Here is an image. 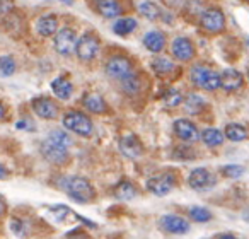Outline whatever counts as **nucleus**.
Masks as SVG:
<instances>
[{"label":"nucleus","instance_id":"f257e3e1","mask_svg":"<svg viewBox=\"0 0 249 239\" xmlns=\"http://www.w3.org/2000/svg\"><path fill=\"white\" fill-rule=\"evenodd\" d=\"M65 191L77 203H90L96 200V190L89 183V180L80 176H70L65 180Z\"/></svg>","mask_w":249,"mask_h":239},{"label":"nucleus","instance_id":"f03ea898","mask_svg":"<svg viewBox=\"0 0 249 239\" xmlns=\"http://www.w3.org/2000/svg\"><path fill=\"white\" fill-rule=\"evenodd\" d=\"M63 127L70 132H73L75 135L80 137H90L94 132L92 120L89 118V114H86L84 111L79 110H70L63 116Z\"/></svg>","mask_w":249,"mask_h":239},{"label":"nucleus","instance_id":"7ed1b4c3","mask_svg":"<svg viewBox=\"0 0 249 239\" xmlns=\"http://www.w3.org/2000/svg\"><path fill=\"white\" fill-rule=\"evenodd\" d=\"M190 77H191V82L203 91L213 92V91L220 89V74H217L210 67L195 65L190 72Z\"/></svg>","mask_w":249,"mask_h":239},{"label":"nucleus","instance_id":"20e7f679","mask_svg":"<svg viewBox=\"0 0 249 239\" xmlns=\"http://www.w3.org/2000/svg\"><path fill=\"white\" fill-rule=\"evenodd\" d=\"M101 50V39L94 33H84L79 39H77L75 53L82 62H90L99 55Z\"/></svg>","mask_w":249,"mask_h":239},{"label":"nucleus","instance_id":"39448f33","mask_svg":"<svg viewBox=\"0 0 249 239\" xmlns=\"http://www.w3.org/2000/svg\"><path fill=\"white\" fill-rule=\"evenodd\" d=\"M176 184H178L176 174L171 173V171H166V173H159L150 176L147 180V190L150 193L157 195V197H166V195H169L174 190Z\"/></svg>","mask_w":249,"mask_h":239},{"label":"nucleus","instance_id":"423d86ee","mask_svg":"<svg viewBox=\"0 0 249 239\" xmlns=\"http://www.w3.org/2000/svg\"><path fill=\"white\" fill-rule=\"evenodd\" d=\"M104 70H106V74L111 79L121 80V79H124V77H128L130 74L135 72V65H133V62L128 56L113 55L104 63Z\"/></svg>","mask_w":249,"mask_h":239},{"label":"nucleus","instance_id":"0eeeda50","mask_svg":"<svg viewBox=\"0 0 249 239\" xmlns=\"http://www.w3.org/2000/svg\"><path fill=\"white\" fill-rule=\"evenodd\" d=\"M200 26L208 35H218L225 29V14L218 7H208L201 12Z\"/></svg>","mask_w":249,"mask_h":239},{"label":"nucleus","instance_id":"6e6552de","mask_svg":"<svg viewBox=\"0 0 249 239\" xmlns=\"http://www.w3.org/2000/svg\"><path fill=\"white\" fill-rule=\"evenodd\" d=\"M53 46L55 52L62 56H70L75 52L77 46V35L72 28H60L53 36Z\"/></svg>","mask_w":249,"mask_h":239},{"label":"nucleus","instance_id":"1a4fd4ad","mask_svg":"<svg viewBox=\"0 0 249 239\" xmlns=\"http://www.w3.org/2000/svg\"><path fill=\"white\" fill-rule=\"evenodd\" d=\"M39 149H41V156L45 157L50 164H53V166H63V164H67L70 159L69 149L60 146V144H55L50 139L43 140Z\"/></svg>","mask_w":249,"mask_h":239},{"label":"nucleus","instance_id":"9d476101","mask_svg":"<svg viewBox=\"0 0 249 239\" xmlns=\"http://www.w3.org/2000/svg\"><path fill=\"white\" fill-rule=\"evenodd\" d=\"M31 108L39 118H43V120H55L60 114L58 103L53 101L52 97H46V96L35 97V99L31 101Z\"/></svg>","mask_w":249,"mask_h":239},{"label":"nucleus","instance_id":"9b49d317","mask_svg":"<svg viewBox=\"0 0 249 239\" xmlns=\"http://www.w3.org/2000/svg\"><path fill=\"white\" fill-rule=\"evenodd\" d=\"M171 53L176 60L179 62H190L196 56V48H195L193 41L190 38L179 36L171 43Z\"/></svg>","mask_w":249,"mask_h":239},{"label":"nucleus","instance_id":"f8f14e48","mask_svg":"<svg viewBox=\"0 0 249 239\" xmlns=\"http://www.w3.org/2000/svg\"><path fill=\"white\" fill-rule=\"evenodd\" d=\"M173 129H174L176 137L183 140V142L195 144L201 139V133L198 132L196 125H195L193 122H190V120H186V118H179V120H176L174 125H173Z\"/></svg>","mask_w":249,"mask_h":239},{"label":"nucleus","instance_id":"ddd939ff","mask_svg":"<svg viewBox=\"0 0 249 239\" xmlns=\"http://www.w3.org/2000/svg\"><path fill=\"white\" fill-rule=\"evenodd\" d=\"M215 183H217L215 176L208 169H205V167H196V169L191 171L190 176H188V184H190L193 190H198V191L210 190Z\"/></svg>","mask_w":249,"mask_h":239},{"label":"nucleus","instance_id":"4468645a","mask_svg":"<svg viewBox=\"0 0 249 239\" xmlns=\"http://www.w3.org/2000/svg\"><path fill=\"white\" fill-rule=\"evenodd\" d=\"M159 227L162 229L164 232H167V234L181 236V234H186V232L190 231V222L184 221V219L179 217V215L167 214V215H162V217H160Z\"/></svg>","mask_w":249,"mask_h":239},{"label":"nucleus","instance_id":"2eb2a0df","mask_svg":"<svg viewBox=\"0 0 249 239\" xmlns=\"http://www.w3.org/2000/svg\"><path fill=\"white\" fill-rule=\"evenodd\" d=\"M120 152L123 154L126 159H139V157L143 156V144L142 140L139 139L137 135H126L120 139Z\"/></svg>","mask_w":249,"mask_h":239},{"label":"nucleus","instance_id":"dca6fc26","mask_svg":"<svg viewBox=\"0 0 249 239\" xmlns=\"http://www.w3.org/2000/svg\"><path fill=\"white\" fill-rule=\"evenodd\" d=\"M244 84V77H242L241 72L234 69H225L224 72L220 74V87L227 92H235L239 91Z\"/></svg>","mask_w":249,"mask_h":239},{"label":"nucleus","instance_id":"f3484780","mask_svg":"<svg viewBox=\"0 0 249 239\" xmlns=\"http://www.w3.org/2000/svg\"><path fill=\"white\" fill-rule=\"evenodd\" d=\"M58 18L55 14H46L41 16L36 22V31L43 38H50V36H55V33L58 31Z\"/></svg>","mask_w":249,"mask_h":239},{"label":"nucleus","instance_id":"a211bd4d","mask_svg":"<svg viewBox=\"0 0 249 239\" xmlns=\"http://www.w3.org/2000/svg\"><path fill=\"white\" fill-rule=\"evenodd\" d=\"M96 11L99 12L103 18L113 19L121 16L123 12V5L120 0H96Z\"/></svg>","mask_w":249,"mask_h":239},{"label":"nucleus","instance_id":"6ab92c4d","mask_svg":"<svg viewBox=\"0 0 249 239\" xmlns=\"http://www.w3.org/2000/svg\"><path fill=\"white\" fill-rule=\"evenodd\" d=\"M82 104L89 113H94V114H104L109 111V106H107V103L103 99V96L96 92L86 94Z\"/></svg>","mask_w":249,"mask_h":239},{"label":"nucleus","instance_id":"aec40b11","mask_svg":"<svg viewBox=\"0 0 249 239\" xmlns=\"http://www.w3.org/2000/svg\"><path fill=\"white\" fill-rule=\"evenodd\" d=\"M166 35L160 31H150L143 36V46L152 53H160L166 48Z\"/></svg>","mask_w":249,"mask_h":239},{"label":"nucleus","instance_id":"412c9836","mask_svg":"<svg viewBox=\"0 0 249 239\" xmlns=\"http://www.w3.org/2000/svg\"><path fill=\"white\" fill-rule=\"evenodd\" d=\"M137 11H139L140 16H143L149 21H157V19L162 18V9L152 0H139L137 2Z\"/></svg>","mask_w":249,"mask_h":239},{"label":"nucleus","instance_id":"4be33fe9","mask_svg":"<svg viewBox=\"0 0 249 239\" xmlns=\"http://www.w3.org/2000/svg\"><path fill=\"white\" fill-rule=\"evenodd\" d=\"M52 91L58 99L67 101V99H70L73 94V84L63 75L56 77V79H53V82H52Z\"/></svg>","mask_w":249,"mask_h":239},{"label":"nucleus","instance_id":"5701e85b","mask_svg":"<svg viewBox=\"0 0 249 239\" xmlns=\"http://www.w3.org/2000/svg\"><path fill=\"white\" fill-rule=\"evenodd\" d=\"M137 188L133 186L130 181H126V180H123V181H120V183L116 184V186L113 188V195H114V198H118V200H121V202H130V200H133V198L137 197Z\"/></svg>","mask_w":249,"mask_h":239},{"label":"nucleus","instance_id":"b1692460","mask_svg":"<svg viewBox=\"0 0 249 239\" xmlns=\"http://www.w3.org/2000/svg\"><path fill=\"white\" fill-rule=\"evenodd\" d=\"M150 67H152L154 74L159 77H166V75H169V74H173L174 70H178L173 60L166 58V56H156V58L152 60V63H150Z\"/></svg>","mask_w":249,"mask_h":239},{"label":"nucleus","instance_id":"393cba45","mask_svg":"<svg viewBox=\"0 0 249 239\" xmlns=\"http://www.w3.org/2000/svg\"><path fill=\"white\" fill-rule=\"evenodd\" d=\"M224 135H225V139H229L231 142H244V140H248L249 132H248V129H244V127L239 125V123H229V125L225 127Z\"/></svg>","mask_w":249,"mask_h":239},{"label":"nucleus","instance_id":"a878e982","mask_svg":"<svg viewBox=\"0 0 249 239\" xmlns=\"http://www.w3.org/2000/svg\"><path fill=\"white\" fill-rule=\"evenodd\" d=\"M120 86H121V89H123V92L130 94V96H135V94H139L140 89H142V80H140L139 74L133 72V74H130L128 77L121 79Z\"/></svg>","mask_w":249,"mask_h":239},{"label":"nucleus","instance_id":"bb28decb","mask_svg":"<svg viewBox=\"0 0 249 239\" xmlns=\"http://www.w3.org/2000/svg\"><path fill=\"white\" fill-rule=\"evenodd\" d=\"M200 140H203V144L207 147L213 149V147H220L225 139H224V133L218 129H205L203 132H201Z\"/></svg>","mask_w":249,"mask_h":239},{"label":"nucleus","instance_id":"cd10ccee","mask_svg":"<svg viewBox=\"0 0 249 239\" xmlns=\"http://www.w3.org/2000/svg\"><path fill=\"white\" fill-rule=\"evenodd\" d=\"M183 106L188 114H198L203 111V108L207 106V103H205L203 97H200L198 94H190V96L184 97Z\"/></svg>","mask_w":249,"mask_h":239},{"label":"nucleus","instance_id":"c85d7f7f","mask_svg":"<svg viewBox=\"0 0 249 239\" xmlns=\"http://www.w3.org/2000/svg\"><path fill=\"white\" fill-rule=\"evenodd\" d=\"M135 28H137V21L133 18H121L113 24V31H114V35H118V36L132 35V33L135 31Z\"/></svg>","mask_w":249,"mask_h":239},{"label":"nucleus","instance_id":"c756f323","mask_svg":"<svg viewBox=\"0 0 249 239\" xmlns=\"http://www.w3.org/2000/svg\"><path fill=\"white\" fill-rule=\"evenodd\" d=\"M188 215H190L191 221L195 222H200V224H205V222H210L212 221V212L208 210V208L205 207H191L190 210H188Z\"/></svg>","mask_w":249,"mask_h":239},{"label":"nucleus","instance_id":"7c9ffc66","mask_svg":"<svg viewBox=\"0 0 249 239\" xmlns=\"http://www.w3.org/2000/svg\"><path fill=\"white\" fill-rule=\"evenodd\" d=\"M16 60L11 55H2L0 56V75L2 77H11L16 74Z\"/></svg>","mask_w":249,"mask_h":239},{"label":"nucleus","instance_id":"2f4dec72","mask_svg":"<svg viewBox=\"0 0 249 239\" xmlns=\"http://www.w3.org/2000/svg\"><path fill=\"white\" fill-rule=\"evenodd\" d=\"M183 101H184L183 94L176 89L167 91L166 96H164V104H166L167 108H178L179 104H183Z\"/></svg>","mask_w":249,"mask_h":239},{"label":"nucleus","instance_id":"473e14b6","mask_svg":"<svg viewBox=\"0 0 249 239\" xmlns=\"http://www.w3.org/2000/svg\"><path fill=\"white\" fill-rule=\"evenodd\" d=\"M48 139L53 140L55 144H60V146L67 147V149L72 146V139H70L69 133H65L63 130H53V132H50Z\"/></svg>","mask_w":249,"mask_h":239},{"label":"nucleus","instance_id":"72a5a7b5","mask_svg":"<svg viewBox=\"0 0 249 239\" xmlns=\"http://www.w3.org/2000/svg\"><path fill=\"white\" fill-rule=\"evenodd\" d=\"M220 173L224 174L225 178H231V180H235V178H241L244 174V167L237 166V164H229V166H224L220 169Z\"/></svg>","mask_w":249,"mask_h":239},{"label":"nucleus","instance_id":"f704fd0d","mask_svg":"<svg viewBox=\"0 0 249 239\" xmlns=\"http://www.w3.org/2000/svg\"><path fill=\"white\" fill-rule=\"evenodd\" d=\"M9 227H11V231L14 232L16 236H22V232H24V224H22V221H21V219H18V217L11 219V224H9Z\"/></svg>","mask_w":249,"mask_h":239},{"label":"nucleus","instance_id":"c9c22d12","mask_svg":"<svg viewBox=\"0 0 249 239\" xmlns=\"http://www.w3.org/2000/svg\"><path fill=\"white\" fill-rule=\"evenodd\" d=\"M14 0H0V14H9L11 11H14Z\"/></svg>","mask_w":249,"mask_h":239},{"label":"nucleus","instance_id":"e433bc0d","mask_svg":"<svg viewBox=\"0 0 249 239\" xmlns=\"http://www.w3.org/2000/svg\"><path fill=\"white\" fill-rule=\"evenodd\" d=\"M5 214H7V202H5V198L0 195V217H4Z\"/></svg>","mask_w":249,"mask_h":239},{"label":"nucleus","instance_id":"4c0bfd02","mask_svg":"<svg viewBox=\"0 0 249 239\" xmlns=\"http://www.w3.org/2000/svg\"><path fill=\"white\" fill-rule=\"evenodd\" d=\"M9 174H11V173H9L7 167H5L4 164H0V180H7Z\"/></svg>","mask_w":249,"mask_h":239},{"label":"nucleus","instance_id":"58836bf2","mask_svg":"<svg viewBox=\"0 0 249 239\" xmlns=\"http://www.w3.org/2000/svg\"><path fill=\"white\" fill-rule=\"evenodd\" d=\"M5 114H7V110H5L4 103L0 101V122H4V120H5Z\"/></svg>","mask_w":249,"mask_h":239},{"label":"nucleus","instance_id":"ea45409f","mask_svg":"<svg viewBox=\"0 0 249 239\" xmlns=\"http://www.w3.org/2000/svg\"><path fill=\"white\" fill-rule=\"evenodd\" d=\"M215 238H229V239H234V236H232V234H217Z\"/></svg>","mask_w":249,"mask_h":239},{"label":"nucleus","instance_id":"a19ab883","mask_svg":"<svg viewBox=\"0 0 249 239\" xmlns=\"http://www.w3.org/2000/svg\"><path fill=\"white\" fill-rule=\"evenodd\" d=\"M63 4H73V0H62Z\"/></svg>","mask_w":249,"mask_h":239},{"label":"nucleus","instance_id":"79ce46f5","mask_svg":"<svg viewBox=\"0 0 249 239\" xmlns=\"http://www.w3.org/2000/svg\"><path fill=\"white\" fill-rule=\"evenodd\" d=\"M248 79H249V70H248Z\"/></svg>","mask_w":249,"mask_h":239},{"label":"nucleus","instance_id":"37998d69","mask_svg":"<svg viewBox=\"0 0 249 239\" xmlns=\"http://www.w3.org/2000/svg\"><path fill=\"white\" fill-rule=\"evenodd\" d=\"M246 2H249V0H246Z\"/></svg>","mask_w":249,"mask_h":239}]
</instances>
